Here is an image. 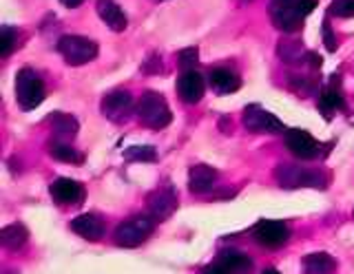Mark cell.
<instances>
[{
	"label": "cell",
	"mask_w": 354,
	"mask_h": 274,
	"mask_svg": "<svg viewBox=\"0 0 354 274\" xmlns=\"http://www.w3.org/2000/svg\"><path fill=\"white\" fill-rule=\"evenodd\" d=\"M60 3L64 5V7H69V9H75V7H80L84 0H60Z\"/></svg>",
	"instance_id": "836d02e7"
},
{
	"label": "cell",
	"mask_w": 354,
	"mask_h": 274,
	"mask_svg": "<svg viewBox=\"0 0 354 274\" xmlns=\"http://www.w3.org/2000/svg\"><path fill=\"white\" fill-rule=\"evenodd\" d=\"M270 18H272V25L286 31V34H292V31L299 29L301 25V14H299V7H297V0H272L270 5Z\"/></svg>",
	"instance_id": "9c48e42d"
},
{
	"label": "cell",
	"mask_w": 354,
	"mask_h": 274,
	"mask_svg": "<svg viewBox=\"0 0 354 274\" xmlns=\"http://www.w3.org/2000/svg\"><path fill=\"white\" fill-rule=\"evenodd\" d=\"M142 71H144V73H149V75H158V73L164 71V67H162V58L158 56V53H151V56L147 58V62L142 64Z\"/></svg>",
	"instance_id": "f1b7e54d"
},
{
	"label": "cell",
	"mask_w": 354,
	"mask_h": 274,
	"mask_svg": "<svg viewBox=\"0 0 354 274\" xmlns=\"http://www.w3.org/2000/svg\"><path fill=\"white\" fill-rule=\"evenodd\" d=\"M16 47V34H14V29H9L5 27L3 29V36H0V56L7 58L11 51H14Z\"/></svg>",
	"instance_id": "4316f807"
},
{
	"label": "cell",
	"mask_w": 354,
	"mask_h": 274,
	"mask_svg": "<svg viewBox=\"0 0 354 274\" xmlns=\"http://www.w3.org/2000/svg\"><path fill=\"white\" fill-rule=\"evenodd\" d=\"M217 182V170L206 166V164H197V166L191 168L188 173V188L195 195H204L215 186Z\"/></svg>",
	"instance_id": "9a60e30c"
},
{
	"label": "cell",
	"mask_w": 354,
	"mask_h": 274,
	"mask_svg": "<svg viewBox=\"0 0 354 274\" xmlns=\"http://www.w3.org/2000/svg\"><path fill=\"white\" fill-rule=\"evenodd\" d=\"M71 230L82 239L88 241H100L104 237V224L100 222L95 215H80L71 222Z\"/></svg>",
	"instance_id": "2e32d148"
},
{
	"label": "cell",
	"mask_w": 354,
	"mask_h": 274,
	"mask_svg": "<svg viewBox=\"0 0 354 274\" xmlns=\"http://www.w3.org/2000/svg\"><path fill=\"white\" fill-rule=\"evenodd\" d=\"M138 119L147 126V128H153V130H162L171 124L173 119V113L169 104H166L164 95L155 93V91H147L138 102Z\"/></svg>",
	"instance_id": "7a4b0ae2"
},
{
	"label": "cell",
	"mask_w": 354,
	"mask_h": 274,
	"mask_svg": "<svg viewBox=\"0 0 354 274\" xmlns=\"http://www.w3.org/2000/svg\"><path fill=\"white\" fill-rule=\"evenodd\" d=\"M261 274H281V272H277L274 268H268V270H263Z\"/></svg>",
	"instance_id": "e575fe53"
},
{
	"label": "cell",
	"mask_w": 354,
	"mask_h": 274,
	"mask_svg": "<svg viewBox=\"0 0 354 274\" xmlns=\"http://www.w3.org/2000/svg\"><path fill=\"white\" fill-rule=\"evenodd\" d=\"M199 62V51L197 47H186L180 51V64L186 69V71H195L193 67Z\"/></svg>",
	"instance_id": "83f0119b"
},
{
	"label": "cell",
	"mask_w": 354,
	"mask_h": 274,
	"mask_svg": "<svg viewBox=\"0 0 354 274\" xmlns=\"http://www.w3.org/2000/svg\"><path fill=\"white\" fill-rule=\"evenodd\" d=\"M153 3H166V0H153Z\"/></svg>",
	"instance_id": "8d00e7d4"
},
{
	"label": "cell",
	"mask_w": 354,
	"mask_h": 274,
	"mask_svg": "<svg viewBox=\"0 0 354 274\" xmlns=\"http://www.w3.org/2000/svg\"><path fill=\"white\" fill-rule=\"evenodd\" d=\"M49 193L51 197L58 204L62 206H73V204H80L82 197H84V188L80 182L75 179H69V177H60L55 179L51 186H49Z\"/></svg>",
	"instance_id": "7c38bea8"
},
{
	"label": "cell",
	"mask_w": 354,
	"mask_h": 274,
	"mask_svg": "<svg viewBox=\"0 0 354 274\" xmlns=\"http://www.w3.org/2000/svg\"><path fill=\"white\" fill-rule=\"evenodd\" d=\"M95 12L100 16V20L111 29L120 34V31H124L129 20H127V14L122 12V7L115 3V0H97L95 3Z\"/></svg>",
	"instance_id": "5bb4252c"
},
{
	"label": "cell",
	"mask_w": 354,
	"mask_h": 274,
	"mask_svg": "<svg viewBox=\"0 0 354 274\" xmlns=\"http://www.w3.org/2000/svg\"><path fill=\"white\" fill-rule=\"evenodd\" d=\"M29 241V233L22 224H11L0 230V244L7 250H20L25 248Z\"/></svg>",
	"instance_id": "ac0fdd59"
},
{
	"label": "cell",
	"mask_w": 354,
	"mask_h": 274,
	"mask_svg": "<svg viewBox=\"0 0 354 274\" xmlns=\"http://www.w3.org/2000/svg\"><path fill=\"white\" fill-rule=\"evenodd\" d=\"M337 268V261L332 259L328 252H313L304 259L306 274H332Z\"/></svg>",
	"instance_id": "ffe728a7"
},
{
	"label": "cell",
	"mask_w": 354,
	"mask_h": 274,
	"mask_svg": "<svg viewBox=\"0 0 354 274\" xmlns=\"http://www.w3.org/2000/svg\"><path fill=\"white\" fill-rule=\"evenodd\" d=\"M16 100L22 111H33L44 100V84L33 69H22L16 75Z\"/></svg>",
	"instance_id": "277c9868"
},
{
	"label": "cell",
	"mask_w": 354,
	"mask_h": 274,
	"mask_svg": "<svg viewBox=\"0 0 354 274\" xmlns=\"http://www.w3.org/2000/svg\"><path fill=\"white\" fill-rule=\"evenodd\" d=\"M199 274H230L221 263H210V266H206V268H202V272Z\"/></svg>",
	"instance_id": "1f68e13d"
},
{
	"label": "cell",
	"mask_w": 354,
	"mask_h": 274,
	"mask_svg": "<svg viewBox=\"0 0 354 274\" xmlns=\"http://www.w3.org/2000/svg\"><path fill=\"white\" fill-rule=\"evenodd\" d=\"M279 58L283 62H290V64H297V62H306L308 58V51H304L301 42H292V40H281L279 42Z\"/></svg>",
	"instance_id": "7402d4cb"
},
{
	"label": "cell",
	"mask_w": 354,
	"mask_h": 274,
	"mask_svg": "<svg viewBox=\"0 0 354 274\" xmlns=\"http://www.w3.org/2000/svg\"><path fill=\"white\" fill-rule=\"evenodd\" d=\"M206 84L204 78L197 71H184L182 78L177 80V93L186 104H197L204 97Z\"/></svg>",
	"instance_id": "4fadbf2b"
},
{
	"label": "cell",
	"mask_w": 354,
	"mask_h": 274,
	"mask_svg": "<svg viewBox=\"0 0 354 274\" xmlns=\"http://www.w3.org/2000/svg\"><path fill=\"white\" fill-rule=\"evenodd\" d=\"M55 47H58V53L64 58V62L71 67H82V64L97 58V42L84 36L66 34L58 40Z\"/></svg>",
	"instance_id": "3957f363"
},
{
	"label": "cell",
	"mask_w": 354,
	"mask_h": 274,
	"mask_svg": "<svg viewBox=\"0 0 354 274\" xmlns=\"http://www.w3.org/2000/svg\"><path fill=\"white\" fill-rule=\"evenodd\" d=\"M210 86H213V91L219 93V95H226V93H235L241 82L235 73H230L228 69H213L210 71Z\"/></svg>",
	"instance_id": "d6986e66"
},
{
	"label": "cell",
	"mask_w": 354,
	"mask_h": 274,
	"mask_svg": "<svg viewBox=\"0 0 354 274\" xmlns=\"http://www.w3.org/2000/svg\"><path fill=\"white\" fill-rule=\"evenodd\" d=\"M243 126L254 133H283L281 119L266 111L259 104H250L243 108Z\"/></svg>",
	"instance_id": "ba28073f"
},
{
	"label": "cell",
	"mask_w": 354,
	"mask_h": 274,
	"mask_svg": "<svg viewBox=\"0 0 354 274\" xmlns=\"http://www.w3.org/2000/svg\"><path fill=\"white\" fill-rule=\"evenodd\" d=\"M219 263L230 274H250L252 272V259L239 250H224L219 255Z\"/></svg>",
	"instance_id": "e0dca14e"
},
{
	"label": "cell",
	"mask_w": 354,
	"mask_h": 274,
	"mask_svg": "<svg viewBox=\"0 0 354 274\" xmlns=\"http://www.w3.org/2000/svg\"><path fill=\"white\" fill-rule=\"evenodd\" d=\"M239 3H243V5H246V3H252V0H239Z\"/></svg>",
	"instance_id": "d590c367"
},
{
	"label": "cell",
	"mask_w": 354,
	"mask_h": 274,
	"mask_svg": "<svg viewBox=\"0 0 354 274\" xmlns=\"http://www.w3.org/2000/svg\"><path fill=\"white\" fill-rule=\"evenodd\" d=\"M297 7H299V14L306 18V16H310V14L315 12L317 0H297Z\"/></svg>",
	"instance_id": "4dcf8cb0"
},
{
	"label": "cell",
	"mask_w": 354,
	"mask_h": 274,
	"mask_svg": "<svg viewBox=\"0 0 354 274\" xmlns=\"http://www.w3.org/2000/svg\"><path fill=\"white\" fill-rule=\"evenodd\" d=\"M352 217H354V211H352Z\"/></svg>",
	"instance_id": "74e56055"
},
{
	"label": "cell",
	"mask_w": 354,
	"mask_h": 274,
	"mask_svg": "<svg viewBox=\"0 0 354 274\" xmlns=\"http://www.w3.org/2000/svg\"><path fill=\"white\" fill-rule=\"evenodd\" d=\"M343 106H346V102H343V95L337 89H332V86H330V89H324V93L319 95L317 108L326 119H332V113L341 111Z\"/></svg>",
	"instance_id": "44dd1931"
},
{
	"label": "cell",
	"mask_w": 354,
	"mask_h": 274,
	"mask_svg": "<svg viewBox=\"0 0 354 274\" xmlns=\"http://www.w3.org/2000/svg\"><path fill=\"white\" fill-rule=\"evenodd\" d=\"M328 12L337 18H354V0H335Z\"/></svg>",
	"instance_id": "484cf974"
},
{
	"label": "cell",
	"mask_w": 354,
	"mask_h": 274,
	"mask_svg": "<svg viewBox=\"0 0 354 274\" xmlns=\"http://www.w3.org/2000/svg\"><path fill=\"white\" fill-rule=\"evenodd\" d=\"M177 204H180V197H177L175 188L171 184L162 186V188H155L147 197V211L153 222H166L175 211Z\"/></svg>",
	"instance_id": "8992f818"
},
{
	"label": "cell",
	"mask_w": 354,
	"mask_h": 274,
	"mask_svg": "<svg viewBox=\"0 0 354 274\" xmlns=\"http://www.w3.org/2000/svg\"><path fill=\"white\" fill-rule=\"evenodd\" d=\"M49 155L53 157V159H58V162H62V164H82V153H77L75 148H71V146H66V144H53L51 148H49Z\"/></svg>",
	"instance_id": "cb8c5ba5"
},
{
	"label": "cell",
	"mask_w": 354,
	"mask_h": 274,
	"mask_svg": "<svg viewBox=\"0 0 354 274\" xmlns=\"http://www.w3.org/2000/svg\"><path fill=\"white\" fill-rule=\"evenodd\" d=\"M286 146L299 159H315L321 153V144H317V139L301 128H288L286 130Z\"/></svg>",
	"instance_id": "30bf717a"
},
{
	"label": "cell",
	"mask_w": 354,
	"mask_h": 274,
	"mask_svg": "<svg viewBox=\"0 0 354 274\" xmlns=\"http://www.w3.org/2000/svg\"><path fill=\"white\" fill-rule=\"evenodd\" d=\"M324 29V45H326V49L328 51H337V38H335V34H332V27H330V23L328 20H324V25H321Z\"/></svg>",
	"instance_id": "f546056e"
},
{
	"label": "cell",
	"mask_w": 354,
	"mask_h": 274,
	"mask_svg": "<svg viewBox=\"0 0 354 274\" xmlns=\"http://www.w3.org/2000/svg\"><path fill=\"white\" fill-rule=\"evenodd\" d=\"M122 155H124L127 162H155L158 159V150L153 146H129Z\"/></svg>",
	"instance_id": "d4e9b609"
},
{
	"label": "cell",
	"mask_w": 354,
	"mask_h": 274,
	"mask_svg": "<svg viewBox=\"0 0 354 274\" xmlns=\"http://www.w3.org/2000/svg\"><path fill=\"white\" fill-rule=\"evenodd\" d=\"M155 222L151 217H133L120 224L115 230V241L122 248H138L153 235Z\"/></svg>",
	"instance_id": "5b68a950"
},
{
	"label": "cell",
	"mask_w": 354,
	"mask_h": 274,
	"mask_svg": "<svg viewBox=\"0 0 354 274\" xmlns=\"http://www.w3.org/2000/svg\"><path fill=\"white\" fill-rule=\"evenodd\" d=\"M274 179L286 190H297V188L326 190L330 184V177L324 170H310L299 166H279L274 170Z\"/></svg>",
	"instance_id": "6da1fadb"
},
{
	"label": "cell",
	"mask_w": 354,
	"mask_h": 274,
	"mask_svg": "<svg viewBox=\"0 0 354 274\" xmlns=\"http://www.w3.org/2000/svg\"><path fill=\"white\" fill-rule=\"evenodd\" d=\"M51 126L58 135L62 137H73L77 133V119L73 115H66V113H53L51 115Z\"/></svg>",
	"instance_id": "603a6c76"
},
{
	"label": "cell",
	"mask_w": 354,
	"mask_h": 274,
	"mask_svg": "<svg viewBox=\"0 0 354 274\" xmlns=\"http://www.w3.org/2000/svg\"><path fill=\"white\" fill-rule=\"evenodd\" d=\"M252 237L259 246L268 248V250H277L288 244L290 228H288L283 222H277V219H263V222L254 226Z\"/></svg>",
	"instance_id": "52a82bcc"
},
{
	"label": "cell",
	"mask_w": 354,
	"mask_h": 274,
	"mask_svg": "<svg viewBox=\"0 0 354 274\" xmlns=\"http://www.w3.org/2000/svg\"><path fill=\"white\" fill-rule=\"evenodd\" d=\"M131 106H133V97L129 91H111L102 97V104H100V111L106 119L111 122H122L127 119V115L131 113Z\"/></svg>",
	"instance_id": "8fae6325"
},
{
	"label": "cell",
	"mask_w": 354,
	"mask_h": 274,
	"mask_svg": "<svg viewBox=\"0 0 354 274\" xmlns=\"http://www.w3.org/2000/svg\"><path fill=\"white\" fill-rule=\"evenodd\" d=\"M306 62H308L313 69H321V64H324V58H321L319 53H315V51H308V58H306Z\"/></svg>",
	"instance_id": "d6a6232c"
}]
</instances>
